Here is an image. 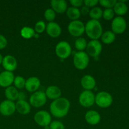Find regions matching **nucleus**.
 Returning <instances> with one entry per match:
<instances>
[{
  "mask_svg": "<svg viewBox=\"0 0 129 129\" xmlns=\"http://www.w3.org/2000/svg\"><path fill=\"white\" fill-rule=\"evenodd\" d=\"M70 108V102L66 98L55 100L50 105V112L56 118H63L68 115Z\"/></svg>",
  "mask_w": 129,
  "mask_h": 129,
  "instance_id": "1",
  "label": "nucleus"
},
{
  "mask_svg": "<svg viewBox=\"0 0 129 129\" xmlns=\"http://www.w3.org/2000/svg\"><path fill=\"white\" fill-rule=\"evenodd\" d=\"M85 27V31L87 36L91 40H98L103 34V28L102 24L98 20H91L87 21Z\"/></svg>",
  "mask_w": 129,
  "mask_h": 129,
  "instance_id": "2",
  "label": "nucleus"
},
{
  "mask_svg": "<svg viewBox=\"0 0 129 129\" xmlns=\"http://www.w3.org/2000/svg\"><path fill=\"white\" fill-rule=\"evenodd\" d=\"M113 100L112 94L107 91H100L95 95V103L100 108H108L112 105Z\"/></svg>",
  "mask_w": 129,
  "mask_h": 129,
  "instance_id": "3",
  "label": "nucleus"
},
{
  "mask_svg": "<svg viewBox=\"0 0 129 129\" xmlns=\"http://www.w3.org/2000/svg\"><path fill=\"white\" fill-rule=\"evenodd\" d=\"M89 62V58L86 52H78L73 57V64L75 68L79 70H83L88 67Z\"/></svg>",
  "mask_w": 129,
  "mask_h": 129,
  "instance_id": "4",
  "label": "nucleus"
},
{
  "mask_svg": "<svg viewBox=\"0 0 129 129\" xmlns=\"http://www.w3.org/2000/svg\"><path fill=\"white\" fill-rule=\"evenodd\" d=\"M55 52L58 57L62 59H65L71 55L72 52V48L68 42L60 41L57 44Z\"/></svg>",
  "mask_w": 129,
  "mask_h": 129,
  "instance_id": "5",
  "label": "nucleus"
},
{
  "mask_svg": "<svg viewBox=\"0 0 129 129\" xmlns=\"http://www.w3.org/2000/svg\"><path fill=\"white\" fill-rule=\"evenodd\" d=\"M47 98L45 92L42 91H37L34 92L30 97L29 103L35 108H40L43 107L47 102Z\"/></svg>",
  "mask_w": 129,
  "mask_h": 129,
  "instance_id": "6",
  "label": "nucleus"
},
{
  "mask_svg": "<svg viewBox=\"0 0 129 129\" xmlns=\"http://www.w3.org/2000/svg\"><path fill=\"white\" fill-rule=\"evenodd\" d=\"M84 24L80 20L71 21L68 25V30L69 34L73 37H79L85 31Z\"/></svg>",
  "mask_w": 129,
  "mask_h": 129,
  "instance_id": "7",
  "label": "nucleus"
},
{
  "mask_svg": "<svg viewBox=\"0 0 129 129\" xmlns=\"http://www.w3.org/2000/svg\"><path fill=\"white\" fill-rule=\"evenodd\" d=\"M79 103L85 108L91 107L95 103V95L91 91H83L79 96Z\"/></svg>",
  "mask_w": 129,
  "mask_h": 129,
  "instance_id": "8",
  "label": "nucleus"
},
{
  "mask_svg": "<svg viewBox=\"0 0 129 129\" xmlns=\"http://www.w3.org/2000/svg\"><path fill=\"white\" fill-rule=\"evenodd\" d=\"M86 53L88 56L98 57L102 51V45L98 40H91L87 44Z\"/></svg>",
  "mask_w": 129,
  "mask_h": 129,
  "instance_id": "9",
  "label": "nucleus"
},
{
  "mask_svg": "<svg viewBox=\"0 0 129 129\" xmlns=\"http://www.w3.org/2000/svg\"><path fill=\"white\" fill-rule=\"evenodd\" d=\"M34 120L41 127H48L52 122V117L49 112L46 110H40L35 113Z\"/></svg>",
  "mask_w": 129,
  "mask_h": 129,
  "instance_id": "10",
  "label": "nucleus"
},
{
  "mask_svg": "<svg viewBox=\"0 0 129 129\" xmlns=\"http://www.w3.org/2000/svg\"><path fill=\"white\" fill-rule=\"evenodd\" d=\"M127 28L126 20L122 16L114 18L112 22V30L115 34H122Z\"/></svg>",
  "mask_w": 129,
  "mask_h": 129,
  "instance_id": "11",
  "label": "nucleus"
},
{
  "mask_svg": "<svg viewBox=\"0 0 129 129\" xmlns=\"http://www.w3.org/2000/svg\"><path fill=\"white\" fill-rule=\"evenodd\" d=\"M16 111V107L14 102L5 100L0 103V113L2 115L9 117L12 115Z\"/></svg>",
  "mask_w": 129,
  "mask_h": 129,
  "instance_id": "12",
  "label": "nucleus"
},
{
  "mask_svg": "<svg viewBox=\"0 0 129 129\" xmlns=\"http://www.w3.org/2000/svg\"><path fill=\"white\" fill-rule=\"evenodd\" d=\"M15 75L13 72L4 71L0 73V86L8 88L13 83Z\"/></svg>",
  "mask_w": 129,
  "mask_h": 129,
  "instance_id": "13",
  "label": "nucleus"
},
{
  "mask_svg": "<svg viewBox=\"0 0 129 129\" xmlns=\"http://www.w3.org/2000/svg\"><path fill=\"white\" fill-rule=\"evenodd\" d=\"M5 71L13 72L17 68V60L16 58L11 55H6L3 57L2 64Z\"/></svg>",
  "mask_w": 129,
  "mask_h": 129,
  "instance_id": "14",
  "label": "nucleus"
},
{
  "mask_svg": "<svg viewBox=\"0 0 129 129\" xmlns=\"http://www.w3.org/2000/svg\"><path fill=\"white\" fill-rule=\"evenodd\" d=\"M40 86V80L37 77H30L26 79L25 88L26 91L34 93L39 89Z\"/></svg>",
  "mask_w": 129,
  "mask_h": 129,
  "instance_id": "15",
  "label": "nucleus"
},
{
  "mask_svg": "<svg viewBox=\"0 0 129 129\" xmlns=\"http://www.w3.org/2000/svg\"><path fill=\"white\" fill-rule=\"evenodd\" d=\"M47 34L50 37L52 38H57L59 37L61 34L62 29L60 25L56 22H49L47 25H46Z\"/></svg>",
  "mask_w": 129,
  "mask_h": 129,
  "instance_id": "16",
  "label": "nucleus"
},
{
  "mask_svg": "<svg viewBox=\"0 0 129 129\" xmlns=\"http://www.w3.org/2000/svg\"><path fill=\"white\" fill-rule=\"evenodd\" d=\"M85 120L88 124L95 125L98 124L101 121V115L98 112L95 110H89L86 113L84 116Z\"/></svg>",
  "mask_w": 129,
  "mask_h": 129,
  "instance_id": "17",
  "label": "nucleus"
},
{
  "mask_svg": "<svg viewBox=\"0 0 129 129\" xmlns=\"http://www.w3.org/2000/svg\"><path fill=\"white\" fill-rule=\"evenodd\" d=\"M45 93L47 98L50 100H53L60 98L62 95L61 89L59 87L55 85H51L47 87Z\"/></svg>",
  "mask_w": 129,
  "mask_h": 129,
  "instance_id": "18",
  "label": "nucleus"
},
{
  "mask_svg": "<svg viewBox=\"0 0 129 129\" xmlns=\"http://www.w3.org/2000/svg\"><path fill=\"white\" fill-rule=\"evenodd\" d=\"M81 84L85 90L91 91L96 86V80L92 76L86 74L81 78Z\"/></svg>",
  "mask_w": 129,
  "mask_h": 129,
  "instance_id": "19",
  "label": "nucleus"
},
{
  "mask_svg": "<svg viewBox=\"0 0 129 129\" xmlns=\"http://www.w3.org/2000/svg\"><path fill=\"white\" fill-rule=\"evenodd\" d=\"M50 5L52 9L58 13H63L68 9V3L65 0H52Z\"/></svg>",
  "mask_w": 129,
  "mask_h": 129,
  "instance_id": "20",
  "label": "nucleus"
},
{
  "mask_svg": "<svg viewBox=\"0 0 129 129\" xmlns=\"http://www.w3.org/2000/svg\"><path fill=\"white\" fill-rule=\"evenodd\" d=\"M16 110L21 115L28 114L31 110V105L26 100H18L15 103Z\"/></svg>",
  "mask_w": 129,
  "mask_h": 129,
  "instance_id": "21",
  "label": "nucleus"
},
{
  "mask_svg": "<svg viewBox=\"0 0 129 129\" xmlns=\"http://www.w3.org/2000/svg\"><path fill=\"white\" fill-rule=\"evenodd\" d=\"M125 2H127V1L120 0L116 3L114 7L113 8L115 14H117L118 16H122L127 13L128 11V6L125 4Z\"/></svg>",
  "mask_w": 129,
  "mask_h": 129,
  "instance_id": "22",
  "label": "nucleus"
},
{
  "mask_svg": "<svg viewBox=\"0 0 129 129\" xmlns=\"http://www.w3.org/2000/svg\"><path fill=\"white\" fill-rule=\"evenodd\" d=\"M5 94L7 100L10 101H16L18 99L19 92L18 89L13 86H10L5 89Z\"/></svg>",
  "mask_w": 129,
  "mask_h": 129,
  "instance_id": "23",
  "label": "nucleus"
},
{
  "mask_svg": "<svg viewBox=\"0 0 129 129\" xmlns=\"http://www.w3.org/2000/svg\"><path fill=\"white\" fill-rule=\"evenodd\" d=\"M66 14L68 17L72 21L78 20L81 16L80 10L77 8L69 7L67 9Z\"/></svg>",
  "mask_w": 129,
  "mask_h": 129,
  "instance_id": "24",
  "label": "nucleus"
},
{
  "mask_svg": "<svg viewBox=\"0 0 129 129\" xmlns=\"http://www.w3.org/2000/svg\"><path fill=\"white\" fill-rule=\"evenodd\" d=\"M101 38H102V42L104 44H110L114 42L116 39V35L112 31L108 30L103 33Z\"/></svg>",
  "mask_w": 129,
  "mask_h": 129,
  "instance_id": "25",
  "label": "nucleus"
},
{
  "mask_svg": "<svg viewBox=\"0 0 129 129\" xmlns=\"http://www.w3.org/2000/svg\"><path fill=\"white\" fill-rule=\"evenodd\" d=\"M20 34L23 38L26 39H29L35 36V31L34 28L29 26H24L20 31Z\"/></svg>",
  "mask_w": 129,
  "mask_h": 129,
  "instance_id": "26",
  "label": "nucleus"
},
{
  "mask_svg": "<svg viewBox=\"0 0 129 129\" xmlns=\"http://www.w3.org/2000/svg\"><path fill=\"white\" fill-rule=\"evenodd\" d=\"M102 15H103V10H102V8L97 6H95L90 10L89 13L91 20H98L100 18H101L102 17Z\"/></svg>",
  "mask_w": 129,
  "mask_h": 129,
  "instance_id": "27",
  "label": "nucleus"
},
{
  "mask_svg": "<svg viewBox=\"0 0 129 129\" xmlns=\"http://www.w3.org/2000/svg\"><path fill=\"white\" fill-rule=\"evenodd\" d=\"M74 46L77 50H79L78 52H83L86 48V40L84 38L79 37L76 40L75 42H74Z\"/></svg>",
  "mask_w": 129,
  "mask_h": 129,
  "instance_id": "28",
  "label": "nucleus"
},
{
  "mask_svg": "<svg viewBox=\"0 0 129 129\" xmlns=\"http://www.w3.org/2000/svg\"><path fill=\"white\" fill-rule=\"evenodd\" d=\"M25 82H26V79L23 77L21 76H17L15 77V79H14V86L16 89H23L25 88Z\"/></svg>",
  "mask_w": 129,
  "mask_h": 129,
  "instance_id": "29",
  "label": "nucleus"
},
{
  "mask_svg": "<svg viewBox=\"0 0 129 129\" xmlns=\"http://www.w3.org/2000/svg\"><path fill=\"white\" fill-rule=\"evenodd\" d=\"M56 17V13L52 8H48L44 12V18L47 21L52 22Z\"/></svg>",
  "mask_w": 129,
  "mask_h": 129,
  "instance_id": "30",
  "label": "nucleus"
},
{
  "mask_svg": "<svg viewBox=\"0 0 129 129\" xmlns=\"http://www.w3.org/2000/svg\"><path fill=\"white\" fill-rule=\"evenodd\" d=\"M115 16V13L113 8H106L104 11H103L102 16L103 18L107 21L113 20Z\"/></svg>",
  "mask_w": 129,
  "mask_h": 129,
  "instance_id": "31",
  "label": "nucleus"
},
{
  "mask_svg": "<svg viewBox=\"0 0 129 129\" xmlns=\"http://www.w3.org/2000/svg\"><path fill=\"white\" fill-rule=\"evenodd\" d=\"M46 29V24L42 20L37 21L35 25V32L38 33V34H42L44 32Z\"/></svg>",
  "mask_w": 129,
  "mask_h": 129,
  "instance_id": "32",
  "label": "nucleus"
},
{
  "mask_svg": "<svg viewBox=\"0 0 129 129\" xmlns=\"http://www.w3.org/2000/svg\"><path fill=\"white\" fill-rule=\"evenodd\" d=\"M117 2L116 0H100L98 3L106 8H113Z\"/></svg>",
  "mask_w": 129,
  "mask_h": 129,
  "instance_id": "33",
  "label": "nucleus"
},
{
  "mask_svg": "<svg viewBox=\"0 0 129 129\" xmlns=\"http://www.w3.org/2000/svg\"><path fill=\"white\" fill-rule=\"evenodd\" d=\"M49 128L50 129H65V126L59 121H53L49 125Z\"/></svg>",
  "mask_w": 129,
  "mask_h": 129,
  "instance_id": "34",
  "label": "nucleus"
},
{
  "mask_svg": "<svg viewBox=\"0 0 129 129\" xmlns=\"http://www.w3.org/2000/svg\"><path fill=\"white\" fill-rule=\"evenodd\" d=\"M99 3L98 0H84L83 1L84 6H87L88 8H94L95 7L96 5Z\"/></svg>",
  "mask_w": 129,
  "mask_h": 129,
  "instance_id": "35",
  "label": "nucleus"
},
{
  "mask_svg": "<svg viewBox=\"0 0 129 129\" xmlns=\"http://www.w3.org/2000/svg\"><path fill=\"white\" fill-rule=\"evenodd\" d=\"M8 41L4 35L0 34V50L3 49L7 46Z\"/></svg>",
  "mask_w": 129,
  "mask_h": 129,
  "instance_id": "36",
  "label": "nucleus"
},
{
  "mask_svg": "<svg viewBox=\"0 0 129 129\" xmlns=\"http://www.w3.org/2000/svg\"><path fill=\"white\" fill-rule=\"evenodd\" d=\"M70 3L71 4L73 7L77 8L82 6V5L84 4L83 0H71Z\"/></svg>",
  "mask_w": 129,
  "mask_h": 129,
  "instance_id": "37",
  "label": "nucleus"
},
{
  "mask_svg": "<svg viewBox=\"0 0 129 129\" xmlns=\"http://www.w3.org/2000/svg\"><path fill=\"white\" fill-rule=\"evenodd\" d=\"M89 8H88L87 6H84L81 8L80 10V12H81V15H89Z\"/></svg>",
  "mask_w": 129,
  "mask_h": 129,
  "instance_id": "38",
  "label": "nucleus"
},
{
  "mask_svg": "<svg viewBox=\"0 0 129 129\" xmlns=\"http://www.w3.org/2000/svg\"><path fill=\"white\" fill-rule=\"evenodd\" d=\"M25 98H26V94L24 93H19L18 94V100H25Z\"/></svg>",
  "mask_w": 129,
  "mask_h": 129,
  "instance_id": "39",
  "label": "nucleus"
},
{
  "mask_svg": "<svg viewBox=\"0 0 129 129\" xmlns=\"http://www.w3.org/2000/svg\"><path fill=\"white\" fill-rule=\"evenodd\" d=\"M3 59V55L0 54V65H1V64H2Z\"/></svg>",
  "mask_w": 129,
  "mask_h": 129,
  "instance_id": "40",
  "label": "nucleus"
}]
</instances>
